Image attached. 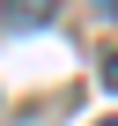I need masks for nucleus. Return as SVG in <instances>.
I'll return each mask as SVG.
<instances>
[{
    "label": "nucleus",
    "instance_id": "1",
    "mask_svg": "<svg viewBox=\"0 0 118 126\" xmlns=\"http://www.w3.org/2000/svg\"><path fill=\"white\" fill-rule=\"evenodd\" d=\"M52 8L59 0H0V22L8 30H37V22H52Z\"/></svg>",
    "mask_w": 118,
    "mask_h": 126
},
{
    "label": "nucleus",
    "instance_id": "2",
    "mask_svg": "<svg viewBox=\"0 0 118 126\" xmlns=\"http://www.w3.org/2000/svg\"><path fill=\"white\" fill-rule=\"evenodd\" d=\"M103 82H111V89H118V52H111V67H103Z\"/></svg>",
    "mask_w": 118,
    "mask_h": 126
},
{
    "label": "nucleus",
    "instance_id": "3",
    "mask_svg": "<svg viewBox=\"0 0 118 126\" xmlns=\"http://www.w3.org/2000/svg\"><path fill=\"white\" fill-rule=\"evenodd\" d=\"M103 126H118V119H103Z\"/></svg>",
    "mask_w": 118,
    "mask_h": 126
}]
</instances>
